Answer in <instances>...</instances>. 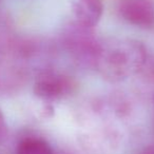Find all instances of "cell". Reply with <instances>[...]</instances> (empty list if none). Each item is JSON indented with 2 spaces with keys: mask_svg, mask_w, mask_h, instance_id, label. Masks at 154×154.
<instances>
[{
  "mask_svg": "<svg viewBox=\"0 0 154 154\" xmlns=\"http://www.w3.org/2000/svg\"><path fill=\"white\" fill-rule=\"evenodd\" d=\"M141 154H154V148H148Z\"/></svg>",
  "mask_w": 154,
  "mask_h": 154,
  "instance_id": "cell-6",
  "label": "cell"
},
{
  "mask_svg": "<svg viewBox=\"0 0 154 154\" xmlns=\"http://www.w3.org/2000/svg\"><path fill=\"white\" fill-rule=\"evenodd\" d=\"M103 12L101 0H75L73 13L85 26H94L100 20Z\"/></svg>",
  "mask_w": 154,
  "mask_h": 154,
  "instance_id": "cell-2",
  "label": "cell"
},
{
  "mask_svg": "<svg viewBox=\"0 0 154 154\" xmlns=\"http://www.w3.org/2000/svg\"><path fill=\"white\" fill-rule=\"evenodd\" d=\"M5 131H7V125H5V115H3V113L0 110V140L5 136Z\"/></svg>",
  "mask_w": 154,
  "mask_h": 154,
  "instance_id": "cell-5",
  "label": "cell"
},
{
  "mask_svg": "<svg viewBox=\"0 0 154 154\" xmlns=\"http://www.w3.org/2000/svg\"><path fill=\"white\" fill-rule=\"evenodd\" d=\"M120 13L125 20L135 26L150 29L154 26V5L151 0H124Z\"/></svg>",
  "mask_w": 154,
  "mask_h": 154,
  "instance_id": "cell-1",
  "label": "cell"
},
{
  "mask_svg": "<svg viewBox=\"0 0 154 154\" xmlns=\"http://www.w3.org/2000/svg\"><path fill=\"white\" fill-rule=\"evenodd\" d=\"M69 84L66 79L55 76L40 77L34 86V93L42 99H56L63 95Z\"/></svg>",
  "mask_w": 154,
  "mask_h": 154,
  "instance_id": "cell-3",
  "label": "cell"
},
{
  "mask_svg": "<svg viewBox=\"0 0 154 154\" xmlns=\"http://www.w3.org/2000/svg\"><path fill=\"white\" fill-rule=\"evenodd\" d=\"M16 154H53V150L42 139L26 138L19 143Z\"/></svg>",
  "mask_w": 154,
  "mask_h": 154,
  "instance_id": "cell-4",
  "label": "cell"
}]
</instances>
